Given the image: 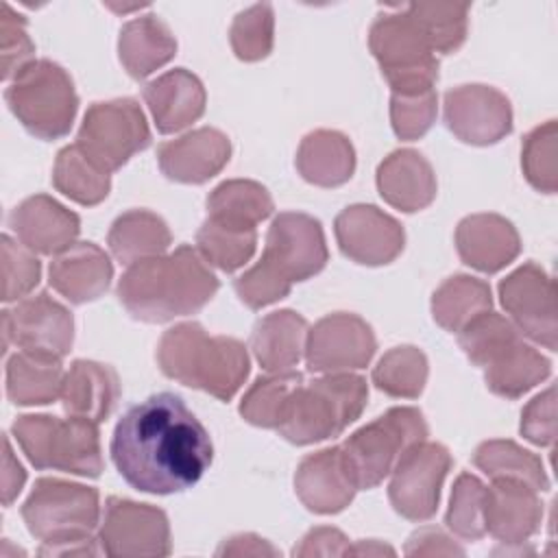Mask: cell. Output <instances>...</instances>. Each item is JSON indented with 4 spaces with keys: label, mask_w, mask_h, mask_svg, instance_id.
<instances>
[{
    "label": "cell",
    "mask_w": 558,
    "mask_h": 558,
    "mask_svg": "<svg viewBox=\"0 0 558 558\" xmlns=\"http://www.w3.org/2000/svg\"><path fill=\"white\" fill-rule=\"evenodd\" d=\"M172 242L166 220L148 209H131L118 216L109 229L107 244L120 264H135L163 255Z\"/></svg>",
    "instance_id": "obj_32"
},
{
    "label": "cell",
    "mask_w": 558,
    "mask_h": 558,
    "mask_svg": "<svg viewBox=\"0 0 558 558\" xmlns=\"http://www.w3.org/2000/svg\"><path fill=\"white\" fill-rule=\"evenodd\" d=\"M26 482V471L15 458L9 438L4 436V460H2V504L11 506Z\"/></svg>",
    "instance_id": "obj_53"
},
{
    "label": "cell",
    "mask_w": 558,
    "mask_h": 558,
    "mask_svg": "<svg viewBox=\"0 0 558 558\" xmlns=\"http://www.w3.org/2000/svg\"><path fill=\"white\" fill-rule=\"evenodd\" d=\"M157 364L166 377L220 401H231L251 371L244 342L229 336H209L192 320L163 331L157 344Z\"/></svg>",
    "instance_id": "obj_3"
},
{
    "label": "cell",
    "mask_w": 558,
    "mask_h": 558,
    "mask_svg": "<svg viewBox=\"0 0 558 558\" xmlns=\"http://www.w3.org/2000/svg\"><path fill=\"white\" fill-rule=\"evenodd\" d=\"M52 185L70 201L94 207L109 196L111 177L98 168L76 144H72L57 153Z\"/></svg>",
    "instance_id": "obj_37"
},
{
    "label": "cell",
    "mask_w": 558,
    "mask_h": 558,
    "mask_svg": "<svg viewBox=\"0 0 558 558\" xmlns=\"http://www.w3.org/2000/svg\"><path fill=\"white\" fill-rule=\"evenodd\" d=\"M427 357L418 347L403 344L386 351L373 368V384L388 397L416 399L427 384Z\"/></svg>",
    "instance_id": "obj_39"
},
{
    "label": "cell",
    "mask_w": 558,
    "mask_h": 558,
    "mask_svg": "<svg viewBox=\"0 0 558 558\" xmlns=\"http://www.w3.org/2000/svg\"><path fill=\"white\" fill-rule=\"evenodd\" d=\"M499 301L521 336L549 351H556V286L545 268H541L536 262H525L512 270L499 281Z\"/></svg>",
    "instance_id": "obj_13"
},
{
    "label": "cell",
    "mask_w": 558,
    "mask_h": 558,
    "mask_svg": "<svg viewBox=\"0 0 558 558\" xmlns=\"http://www.w3.org/2000/svg\"><path fill=\"white\" fill-rule=\"evenodd\" d=\"M451 453L440 442L421 440L395 464L388 499L397 514L408 521H427L436 514L440 488L451 471Z\"/></svg>",
    "instance_id": "obj_11"
},
{
    "label": "cell",
    "mask_w": 558,
    "mask_h": 558,
    "mask_svg": "<svg viewBox=\"0 0 558 558\" xmlns=\"http://www.w3.org/2000/svg\"><path fill=\"white\" fill-rule=\"evenodd\" d=\"M445 124L464 144L490 146L510 135L512 105L490 85H460L445 94Z\"/></svg>",
    "instance_id": "obj_17"
},
{
    "label": "cell",
    "mask_w": 558,
    "mask_h": 558,
    "mask_svg": "<svg viewBox=\"0 0 558 558\" xmlns=\"http://www.w3.org/2000/svg\"><path fill=\"white\" fill-rule=\"evenodd\" d=\"M405 556H464V549L438 527H418L405 543Z\"/></svg>",
    "instance_id": "obj_52"
},
{
    "label": "cell",
    "mask_w": 558,
    "mask_h": 558,
    "mask_svg": "<svg viewBox=\"0 0 558 558\" xmlns=\"http://www.w3.org/2000/svg\"><path fill=\"white\" fill-rule=\"evenodd\" d=\"M218 556H279V549L255 534H235L218 549Z\"/></svg>",
    "instance_id": "obj_54"
},
{
    "label": "cell",
    "mask_w": 558,
    "mask_h": 558,
    "mask_svg": "<svg viewBox=\"0 0 558 558\" xmlns=\"http://www.w3.org/2000/svg\"><path fill=\"white\" fill-rule=\"evenodd\" d=\"M349 538L338 527H312L299 545L292 549V556L310 558V556H349Z\"/></svg>",
    "instance_id": "obj_51"
},
{
    "label": "cell",
    "mask_w": 558,
    "mask_h": 558,
    "mask_svg": "<svg viewBox=\"0 0 558 558\" xmlns=\"http://www.w3.org/2000/svg\"><path fill=\"white\" fill-rule=\"evenodd\" d=\"M61 360L20 351L7 360V397L15 405H46L61 397Z\"/></svg>",
    "instance_id": "obj_33"
},
{
    "label": "cell",
    "mask_w": 558,
    "mask_h": 558,
    "mask_svg": "<svg viewBox=\"0 0 558 558\" xmlns=\"http://www.w3.org/2000/svg\"><path fill=\"white\" fill-rule=\"evenodd\" d=\"M98 543L100 549L113 558L170 556L168 514L150 504L109 497L98 525Z\"/></svg>",
    "instance_id": "obj_12"
},
{
    "label": "cell",
    "mask_w": 558,
    "mask_h": 558,
    "mask_svg": "<svg viewBox=\"0 0 558 558\" xmlns=\"http://www.w3.org/2000/svg\"><path fill=\"white\" fill-rule=\"evenodd\" d=\"M262 259L290 283L318 275L329 259L323 225L310 214L281 211L270 222Z\"/></svg>",
    "instance_id": "obj_16"
},
{
    "label": "cell",
    "mask_w": 558,
    "mask_h": 558,
    "mask_svg": "<svg viewBox=\"0 0 558 558\" xmlns=\"http://www.w3.org/2000/svg\"><path fill=\"white\" fill-rule=\"evenodd\" d=\"M368 401V386L355 373H329L310 384H301L277 427L292 445H314L340 436L355 423Z\"/></svg>",
    "instance_id": "obj_4"
},
{
    "label": "cell",
    "mask_w": 558,
    "mask_h": 558,
    "mask_svg": "<svg viewBox=\"0 0 558 558\" xmlns=\"http://www.w3.org/2000/svg\"><path fill=\"white\" fill-rule=\"evenodd\" d=\"M109 451L122 480L150 495L192 488L214 460L207 429L174 392L131 405L113 429Z\"/></svg>",
    "instance_id": "obj_1"
},
{
    "label": "cell",
    "mask_w": 558,
    "mask_h": 558,
    "mask_svg": "<svg viewBox=\"0 0 558 558\" xmlns=\"http://www.w3.org/2000/svg\"><path fill=\"white\" fill-rule=\"evenodd\" d=\"M379 196L395 209L414 214L436 198V174L432 163L414 148L392 150L377 166Z\"/></svg>",
    "instance_id": "obj_26"
},
{
    "label": "cell",
    "mask_w": 558,
    "mask_h": 558,
    "mask_svg": "<svg viewBox=\"0 0 558 558\" xmlns=\"http://www.w3.org/2000/svg\"><path fill=\"white\" fill-rule=\"evenodd\" d=\"M144 100L157 131L170 135L187 129L205 113L207 94L196 74L185 68H174L144 85Z\"/></svg>",
    "instance_id": "obj_25"
},
{
    "label": "cell",
    "mask_w": 558,
    "mask_h": 558,
    "mask_svg": "<svg viewBox=\"0 0 558 558\" xmlns=\"http://www.w3.org/2000/svg\"><path fill=\"white\" fill-rule=\"evenodd\" d=\"M377 351L373 327L357 314L336 312L314 323L305 340V364L312 373H351L371 364Z\"/></svg>",
    "instance_id": "obj_15"
},
{
    "label": "cell",
    "mask_w": 558,
    "mask_h": 558,
    "mask_svg": "<svg viewBox=\"0 0 558 558\" xmlns=\"http://www.w3.org/2000/svg\"><path fill=\"white\" fill-rule=\"evenodd\" d=\"M294 163L307 183L318 187H338L355 172V150L347 135L318 129L301 140Z\"/></svg>",
    "instance_id": "obj_29"
},
{
    "label": "cell",
    "mask_w": 558,
    "mask_h": 558,
    "mask_svg": "<svg viewBox=\"0 0 558 558\" xmlns=\"http://www.w3.org/2000/svg\"><path fill=\"white\" fill-rule=\"evenodd\" d=\"M301 384L303 375L296 371L257 377L240 401L242 418L255 427L277 429L288 412L294 390Z\"/></svg>",
    "instance_id": "obj_38"
},
{
    "label": "cell",
    "mask_w": 558,
    "mask_h": 558,
    "mask_svg": "<svg viewBox=\"0 0 558 558\" xmlns=\"http://www.w3.org/2000/svg\"><path fill=\"white\" fill-rule=\"evenodd\" d=\"M150 129L133 98L94 102L81 122L76 146L105 172L120 170L135 153L148 148Z\"/></svg>",
    "instance_id": "obj_10"
},
{
    "label": "cell",
    "mask_w": 558,
    "mask_h": 558,
    "mask_svg": "<svg viewBox=\"0 0 558 558\" xmlns=\"http://www.w3.org/2000/svg\"><path fill=\"white\" fill-rule=\"evenodd\" d=\"M4 100L17 122L39 140L68 135L78 111L70 74L50 59H37L22 68L4 89Z\"/></svg>",
    "instance_id": "obj_6"
},
{
    "label": "cell",
    "mask_w": 558,
    "mask_h": 558,
    "mask_svg": "<svg viewBox=\"0 0 558 558\" xmlns=\"http://www.w3.org/2000/svg\"><path fill=\"white\" fill-rule=\"evenodd\" d=\"M0 39H2V78H15V74L33 63L35 44L26 33V20L15 13L9 4H2L0 20Z\"/></svg>",
    "instance_id": "obj_49"
},
{
    "label": "cell",
    "mask_w": 558,
    "mask_h": 558,
    "mask_svg": "<svg viewBox=\"0 0 558 558\" xmlns=\"http://www.w3.org/2000/svg\"><path fill=\"white\" fill-rule=\"evenodd\" d=\"M486 532L504 545H523L541 530L543 504L538 490L519 480H493L484 504Z\"/></svg>",
    "instance_id": "obj_22"
},
{
    "label": "cell",
    "mask_w": 558,
    "mask_h": 558,
    "mask_svg": "<svg viewBox=\"0 0 558 558\" xmlns=\"http://www.w3.org/2000/svg\"><path fill=\"white\" fill-rule=\"evenodd\" d=\"M436 113L438 98L434 89L390 96V124L399 140L414 142L423 137L436 122Z\"/></svg>",
    "instance_id": "obj_46"
},
{
    "label": "cell",
    "mask_w": 558,
    "mask_h": 558,
    "mask_svg": "<svg viewBox=\"0 0 558 558\" xmlns=\"http://www.w3.org/2000/svg\"><path fill=\"white\" fill-rule=\"evenodd\" d=\"M231 48L240 61H262L275 44V13L268 2L240 11L229 31Z\"/></svg>",
    "instance_id": "obj_44"
},
{
    "label": "cell",
    "mask_w": 558,
    "mask_h": 558,
    "mask_svg": "<svg viewBox=\"0 0 558 558\" xmlns=\"http://www.w3.org/2000/svg\"><path fill=\"white\" fill-rule=\"evenodd\" d=\"M272 209L270 192L251 179L222 181L207 196V218L240 229H255Z\"/></svg>",
    "instance_id": "obj_34"
},
{
    "label": "cell",
    "mask_w": 558,
    "mask_h": 558,
    "mask_svg": "<svg viewBox=\"0 0 558 558\" xmlns=\"http://www.w3.org/2000/svg\"><path fill=\"white\" fill-rule=\"evenodd\" d=\"M473 464L490 480H519L541 493L549 488L543 460L514 440H484L473 453Z\"/></svg>",
    "instance_id": "obj_36"
},
{
    "label": "cell",
    "mask_w": 558,
    "mask_h": 558,
    "mask_svg": "<svg viewBox=\"0 0 558 558\" xmlns=\"http://www.w3.org/2000/svg\"><path fill=\"white\" fill-rule=\"evenodd\" d=\"M307 331V320L299 312H270L255 323L251 351L264 371L288 373L305 355Z\"/></svg>",
    "instance_id": "obj_28"
},
{
    "label": "cell",
    "mask_w": 558,
    "mask_h": 558,
    "mask_svg": "<svg viewBox=\"0 0 558 558\" xmlns=\"http://www.w3.org/2000/svg\"><path fill=\"white\" fill-rule=\"evenodd\" d=\"M9 227L20 244L37 255H59L81 233V218L48 194L24 198L11 214Z\"/></svg>",
    "instance_id": "obj_19"
},
{
    "label": "cell",
    "mask_w": 558,
    "mask_h": 558,
    "mask_svg": "<svg viewBox=\"0 0 558 558\" xmlns=\"http://www.w3.org/2000/svg\"><path fill=\"white\" fill-rule=\"evenodd\" d=\"M177 54V39L157 15L126 22L118 37V57L129 76L142 81Z\"/></svg>",
    "instance_id": "obj_30"
},
{
    "label": "cell",
    "mask_w": 558,
    "mask_h": 558,
    "mask_svg": "<svg viewBox=\"0 0 558 558\" xmlns=\"http://www.w3.org/2000/svg\"><path fill=\"white\" fill-rule=\"evenodd\" d=\"M521 436L538 447H551L556 440V388L549 386L536 395L521 412Z\"/></svg>",
    "instance_id": "obj_50"
},
{
    "label": "cell",
    "mask_w": 558,
    "mask_h": 558,
    "mask_svg": "<svg viewBox=\"0 0 558 558\" xmlns=\"http://www.w3.org/2000/svg\"><path fill=\"white\" fill-rule=\"evenodd\" d=\"M22 519L44 545L89 541L100 525V495L78 482L39 477L22 504Z\"/></svg>",
    "instance_id": "obj_8"
},
{
    "label": "cell",
    "mask_w": 558,
    "mask_h": 558,
    "mask_svg": "<svg viewBox=\"0 0 558 558\" xmlns=\"http://www.w3.org/2000/svg\"><path fill=\"white\" fill-rule=\"evenodd\" d=\"M490 286L471 275H453L445 279L432 294V316L445 331L451 333H458L471 320L484 312H490Z\"/></svg>",
    "instance_id": "obj_35"
},
{
    "label": "cell",
    "mask_w": 558,
    "mask_h": 558,
    "mask_svg": "<svg viewBox=\"0 0 558 558\" xmlns=\"http://www.w3.org/2000/svg\"><path fill=\"white\" fill-rule=\"evenodd\" d=\"M218 277L190 244L126 266L118 281L124 310L144 323H168L203 310L218 292Z\"/></svg>",
    "instance_id": "obj_2"
},
{
    "label": "cell",
    "mask_w": 558,
    "mask_h": 558,
    "mask_svg": "<svg viewBox=\"0 0 558 558\" xmlns=\"http://www.w3.org/2000/svg\"><path fill=\"white\" fill-rule=\"evenodd\" d=\"M255 246L257 229H240L214 218H207L196 233V251L201 257L225 272L242 268L253 257Z\"/></svg>",
    "instance_id": "obj_40"
},
{
    "label": "cell",
    "mask_w": 558,
    "mask_h": 558,
    "mask_svg": "<svg viewBox=\"0 0 558 558\" xmlns=\"http://www.w3.org/2000/svg\"><path fill=\"white\" fill-rule=\"evenodd\" d=\"M11 432L35 469H57L81 477L102 473L98 425L87 418L22 414Z\"/></svg>",
    "instance_id": "obj_5"
},
{
    "label": "cell",
    "mask_w": 558,
    "mask_h": 558,
    "mask_svg": "<svg viewBox=\"0 0 558 558\" xmlns=\"http://www.w3.org/2000/svg\"><path fill=\"white\" fill-rule=\"evenodd\" d=\"M521 168L527 183L543 192L556 194L558 190V124L547 120L534 126L521 146Z\"/></svg>",
    "instance_id": "obj_42"
},
{
    "label": "cell",
    "mask_w": 558,
    "mask_h": 558,
    "mask_svg": "<svg viewBox=\"0 0 558 558\" xmlns=\"http://www.w3.org/2000/svg\"><path fill=\"white\" fill-rule=\"evenodd\" d=\"M482 368L484 381L493 395L519 399L549 377L551 362L532 344L523 342V338H517L499 349Z\"/></svg>",
    "instance_id": "obj_31"
},
{
    "label": "cell",
    "mask_w": 558,
    "mask_h": 558,
    "mask_svg": "<svg viewBox=\"0 0 558 558\" xmlns=\"http://www.w3.org/2000/svg\"><path fill=\"white\" fill-rule=\"evenodd\" d=\"M405 9L421 26L436 54H451L464 44L469 31V4L412 2L405 4Z\"/></svg>",
    "instance_id": "obj_41"
},
{
    "label": "cell",
    "mask_w": 558,
    "mask_h": 558,
    "mask_svg": "<svg viewBox=\"0 0 558 558\" xmlns=\"http://www.w3.org/2000/svg\"><path fill=\"white\" fill-rule=\"evenodd\" d=\"M120 399V379L109 364L74 360L63 377L61 405L68 416L102 423Z\"/></svg>",
    "instance_id": "obj_27"
},
{
    "label": "cell",
    "mask_w": 558,
    "mask_h": 558,
    "mask_svg": "<svg viewBox=\"0 0 558 558\" xmlns=\"http://www.w3.org/2000/svg\"><path fill=\"white\" fill-rule=\"evenodd\" d=\"M113 279L109 255L94 242H74L54 255L48 268L50 286L70 303L83 305L100 299Z\"/></svg>",
    "instance_id": "obj_24"
},
{
    "label": "cell",
    "mask_w": 558,
    "mask_h": 558,
    "mask_svg": "<svg viewBox=\"0 0 558 558\" xmlns=\"http://www.w3.org/2000/svg\"><path fill=\"white\" fill-rule=\"evenodd\" d=\"M2 248V301H22L41 279V264L33 251L13 238H0Z\"/></svg>",
    "instance_id": "obj_47"
},
{
    "label": "cell",
    "mask_w": 558,
    "mask_h": 558,
    "mask_svg": "<svg viewBox=\"0 0 558 558\" xmlns=\"http://www.w3.org/2000/svg\"><path fill=\"white\" fill-rule=\"evenodd\" d=\"M294 490L310 512H342L353 501L357 486L344 462L340 445L305 456L294 473Z\"/></svg>",
    "instance_id": "obj_20"
},
{
    "label": "cell",
    "mask_w": 558,
    "mask_h": 558,
    "mask_svg": "<svg viewBox=\"0 0 558 558\" xmlns=\"http://www.w3.org/2000/svg\"><path fill=\"white\" fill-rule=\"evenodd\" d=\"M233 288L246 307L262 310L270 303L286 299L292 290V283L277 268L259 257L255 266H251L233 281Z\"/></svg>",
    "instance_id": "obj_48"
},
{
    "label": "cell",
    "mask_w": 558,
    "mask_h": 558,
    "mask_svg": "<svg viewBox=\"0 0 558 558\" xmlns=\"http://www.w3.org/2000/svg\"><path fill=\"white\" fill-rule=\"evenodd\" d=\"M333 233L342 255L362 266L390 264L405 244V231L399 220L366 203L344 207L333 220Z\"/></svg>",
    "instance_id": "obj_18"
},
{
    "label": "cell",
    "mask_w": 558,
    "mask_h": 558,
    "mask_svg": "<svg viewBox=\"0 0 558 558\" xmlns=\"http://www.w3.org/2000/svg\"><path fill=\"white\" fill-rule=\"evenodd\" d=\"M427 436L429 427L423 412L410 405L390 408L353 432L340 449L357 490H371L381 484L399 458L412 445L427 440Z\"/></svg>",
    "instance_id": "obj_7"
},
{
    "label": "cell",
    "mask_w": 558,
    "mask_h": 558,
    "mask_svg": "<svg viewBox=\"0 0 558 558\" xmlns=\"http://www.w3.org/2000/svg\"><path fill=\"white\" fill-rule=\"evenodd\" d=\"M517 338H523L519 329L497 312H484L458 331L460 349L475 366H484L499 349Z\"/></svg>",
    "instance_id": "obj_45"
},
{
    "label": "cell",
    "mask_w": 558,
    "mask_h": 558,
    "mask_svg": "<svg viewBox=\"0 0 558 558\" xmlns=\"http://www.w3.org/2000/svg\"><path fill=\"white\" fill-rule=\"evenodd\" d=\"M231 159L229 137L211 126L190 131L157 148L161 172L177 183L201 185L216 177Z\"/></svg>",
    "instance_id": "obj_21"
},
{
    "label": "cell",
    "mask_w": 558,
    "mask_h": 558,
    "mask_svg": "<svg viewBox=\"0 0 558 558\" xmlns=\"http://www.w3.org/2000/svg\"><path fill=\"white\" fill-rule=\"evenodd\" d=\"M9 342L28 353L63 360L74 344V318L65 305L39 292L2 312L4 351Z\"/></svg>",
    "instance_id": "obj_14"
},
{
    "label": "cell",
    "mask_w": 558,
    "mask_h": 558,
    "mask_svg": "<svg viewBox=\"0 0 558 558\" xmlns=\"http://www.w3.org/2000/svg\"><path fill=\"white\" fill-rule=\"evenodd\" d=\"M456 248L466 266L493 275L517 259L521 238L514 225L504 216L473 214L458 222Z\"/></svg>",
    "instance_id": "obj_23"
},
{
    "label": "cell",
    "mask_w": 558,
    "mask_h": 558,
    "mask_svg": "<svg viewBox=\"0 0 558 558\" xmlns=\"http://www.w3.org/2000/svg\"><path fill=\"white\" fill-rule=\"evenodd\" d=\"M368 48L392 94L434 89L438 59L405 7L381 13L368 31Z\"/></svg>",
    "instance_id": "obj_9"
},
{
    "label": "cell",
    "mask_w": 558,
    "mask_h": 558,
    "mask_svg": "<svg viewBox=\"0 0 558 558\" xmlns=\"http://www.w3.org/2000/svg\"><path fill=\"white\" fill-rule=\"evenodd\" d=\"M484 504L486 486L482 480L473 473H460L453 482L449 508L445 514L447 527L464 541H480L486 534Z\"/></svg>",
    "instance_id": "obj_43"
},
{
    "label": "cell",
    "mask_w": 558,
    "mask_h": 558,
    "mask_svg": "<svg viewBox=\"0 0 558 558\" xmlns=\"http://www.w3.org/2000/svg\"><path fill=\"white\" fill-rule=\"evenodd\" d=\"M395 556V549L381 541H357L349 547V556Z\"/></svg>",
    "instance_id": "obj_55"
}]
</instances>
